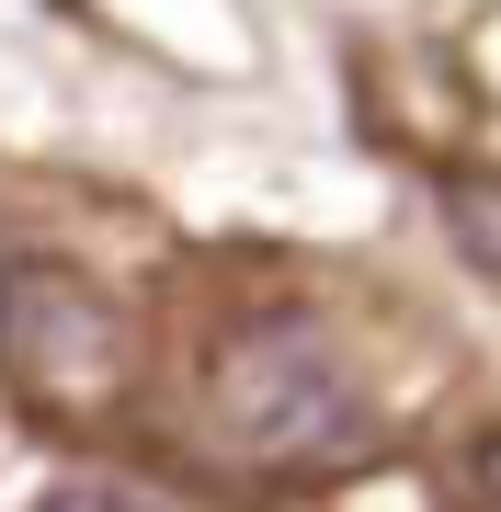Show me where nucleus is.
Segmentation results:
<instances>
[{"label":"nucleus","instance_id":"nucleus-4","mask_svg":"<svg viewBox=\"0 0 501 512\" xmlns=\"http://www.w3.org/2000/svg\"><path fill=\"white\" fill-rule=\"evenodd\" d=\"M35 512H160V501H149V490H126V478H92V467H80V478H57Z\"/></svg>","mask_w":501,"mask_h":512},{"label":"nucleus","instance_id":"nucleus-3","mask_svg":"<svg viewBox=\"0 0 501 512\" xmlns=\"http://www.w3.org/2000/svg\"><path fill=\"white\" fill-rule=\"evenodd\" d=\"M445 239L479 285H501V171H445Z\"/></svg>","mask_w":501,"mask_h":512},{"label":"nucleus","instance_id":"nucleus-1","mask_svg":"<svg viewBox=\"0 0 501 512\" xmlns=\"http://www.w3.org/2000/svg\"><path fill=\"white\" fill-rule=\"evenodd\" d=\"M205 399V444L251 478H319L365 456V387H353V353L331 342V319L308 308H251L205 342L194 365Z\"/></svg>","mask_w":501,"mask_h":512},{"label":"nucleus","instance_id":"nucleus-2","mask_svg":"<svg viewBox=\"0 0 501 512\" xmlns=\"http://www.w3.org/2000/svg\"><path fill=\"white\" fill-rule=\"evenodd\" d=\"M137 365V319L114 308L103 274L80 262H0V376L23 387L35 410H103Z\"/></svg>","mask_w":501,"mask_h":512},{"label":"nucleus","instance_id":"nucleus-5","mask_svg":"<svg viewBox=\"0 0 501 512\" xmlns=\"http://www.w3.org/2000/svg\"><path fill=\"white\" fill-rule=\"evenodd\" d=\"M467 478H479V501L501 512V433H479V444H467Z\"/></svg>","mask_w":501,"mask_h":512}]
</instances>
